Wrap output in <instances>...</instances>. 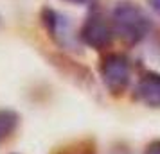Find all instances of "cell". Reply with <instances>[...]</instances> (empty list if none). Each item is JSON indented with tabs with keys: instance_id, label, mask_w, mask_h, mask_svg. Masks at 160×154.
I'll return each mask as SVG.
<instances>
[{
	"instance_id": "7c38bea8",
	"label": "cell",
	"mask_w": 160,
	"mask_h": 154,
	"mask_svg": "<svg viewBox=\"0 0 160 154\" xmlns=\"http://www.w3.org/2000/svg\"><path fill=\"white\" fill-rule=\"evenodd\" d=\"M0 25H2V18H0Z\"/></svg>"
},
{
	"instance_id": "5b68a950",
	"label": "cell",
	"mask_w": 160,
	"mask_h": 154,
	"mask_svg": "<svg viewBox=\"0 0 160 154\" xmlns=\"http://www.w3.org/2000/svg\"><path fill=\"white\" fill-rule=\"evenodd\" d=\"M135 99L148 108L158 110L160 108V73L148 70L137 81L135 86Z\"/></svg>"
},
{
	"instance_id": "52a82bcc",
	"label": "cell",
	"mask_w": 160,
	"mask_h": 154,
	"mask_svg": "<svg viewBox=\"0 0 160 154\" xmlns=\"http://www.w3.org/2000/svg\"><path fill=\"white\" fill-rule=\"evenodd\" d=\"M52 154H97V147H95L94 140L83 138V140H76V142H70L67 145L54 149Z\"/></svg>"
},
{
	"instance_id": "3957f363",
	"label": "cell",
	"mask_w": 160,
	"mask_h": 154,
	"mask_svg": "<svg viewBox=\"0 0 160 154\" xmlns=\"http://www.w3.org/2000/svg\"><path fill=\"white\" fill-rule=\"evenodd\" d=\"M113 36L115 34H113V29H112V22L101 11H92L85 18V22H83L79 32H78V38H79L81 43L94 49V50L108 49L113 41Z\"/></svg>"
},
{
	"instance_id": "30bf717a",
	"label": "cell",
	"mask_w": 160,
	"mask_h": 154,
	"mask_svg": "<svg viewBox=\"0 0 160 154\" xmlns=\"http://www.w3.org/2000/svg\"><path fill=\"white\" fill-rule=\"evenodd\" d=\"M148 4H149V7L160 16V0H148Z\"/></svg>"
},
{
	"instance_id": "7a4b0ae2",
	"label": "cell",
	"mask_w": 160,
	"mask_h": 154,
	"mask_svg": "<svg viewBox=\"0 0 160 154\" xmlns=\"http://www.w3.org/2000/svg\"><path fill=\"white\" fill-rule=\"evenodd\" d=\"M99 75L110 95L121 97L131 81V63L121 52H108L99 61Z\"/></svg>"
},
{
	"instance_id": "8fae6325",
	"label": "cell",
	"mask_w": 160,
	"mask_h": 154,
	"mask_svg": "<svg viewBox=\"0 0 160 154\" xmlns=\"http://www.w3.org/2000/svg\"><path fill=\"white\" fill-rule=\"evenodd\" d=\"M67 2H70V4H78V6H87V4L94 2V0H67Z\"/></svg>"
},
{
	"instance_id": "ba28073f",
	"label": "cell",
	"mask_w": 160,
	"mask_h": 154,
	"mask_svg": "<svg viewBox=\"0 0 160 154\" xmlns=\"http://www.w3.org/2000/svg\"><path fill=\"white\" fill-rule=\"evenodd\" d=\"M144 154H160V140H153L149 142L144 149Z\"/></svg>"
},
{
	"instance_id": "6da1fadb",
	"label": "cell",
	"mask_w": 160,
	"mask_h": 154,
	"mask_svg": "<svg viewBox=\"0 0 160 154\" xmlns=\"http://www.w3.org/2000/svg\"><path fill=\"white\" fill-rule=\"evenodd\" d=\"M112 29L126 45H138L151 30V20L138 4L131 0L117 2L112 11Z\"/></svg>"
},
{
	"instance_id": "4fadbf2b",
	"label": "cell",
	"mask_w": 160,
	"mask_h": 154,
	"mask_svg": "<svg viewBox=\"0 0 160 154\" xmlns=\"http://www.w3.org/2000/svg\"><path fill=\"white\" fill-rule=\"evenodd\" d=\"M13 154H15V152H13Z\"/></svg>"
},
{
	"instance_id": "277c9868",
	"label": "cell",
	"mask_w": 160,
	"mask_h": 154,
	"mask_svg": "<svg viewBox=\"0 0 160 154\" xmlns=\"http://www.w3.org/2000/svg\"><path fill=\"white\" fill-rule=\"evenodd\" d=\"M40 18H42V25L45 27L49 38L58 47L67 49V50H74L78 47L79 38L74 32V25L67 15L52 7H43L40 13Z\"/></svg>"
},
{
	"instance_id": "8992f818",
	"label": "cell",
	"mask_w": 160,
	"mask_h": 154,
	"mask_svg": "<svg viewBox=\"0 0 160 154\" xmlns=\"http://www.w3.org/2000/svg\"><path fill=\"white\" fill-rule=\"evenodd\" d=\"M18 125H20V115L15 110L2 108L0 110V143L8 142L16 133Z\"/></svg>"
},
{
	"instance_id": "9c48e42d",
	"label": "cell",
	"mask_w": 160,
	"mask_h": 154,
	"mask_svg": "<svg viewBox=\"0 0 160 154\" xmlns=\"http://www.w3.org/2000/svg\"><path fill=\"white\" fill-rule=\"evenodd\" d=\"M110 154H131V152L128 151V147H124V145H117V147H113V149L110 151Z\"/></svg>"
}]
</instances>
